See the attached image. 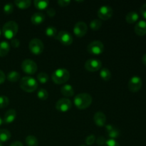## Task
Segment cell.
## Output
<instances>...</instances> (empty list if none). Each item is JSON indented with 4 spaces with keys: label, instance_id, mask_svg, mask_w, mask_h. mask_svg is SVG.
Listing matches in <instances>:
<instances>
[{
    "label": "cell",
    "instance_id": "cell-1",
    "mask_svg": "<svg viewBox=\"0 0 146 146\" xmlns=\"http://www.w3.org/2000/svg\"><path fill=\"white\" fill-rule=\"evenodd\" d=\"M74 102L76 107L78 109H86L87 108H88L91 105L92 97L89 94L83 93V94H80L76 96V97L74 98Z\"/></svg>",
    "mask_w": 146,
    "mask_h": 146
},
{
    "label": "cell",
    "instance_id": "cell-2",
    "mask_svg": "<svg viewBox=\"0 0 146 146\" xmlns=\"http://www.w3.org/2000/svg\"><path fill=\"white\" fill-rule=\"evenodd\" d=\"M20 87L25 92L31 93L37 89L38 83L36 80L32 77L25 76L20 80Z\"/></svg>",
    "mask_w": 146,
    "mask_h": 146
},
{
    "label": "cell",
    "instance_id": "cell-3",
    "mask_svg": "<svg viewBox=\"0 0 146 146\" xmlns=\"http://www.w3.org/2000/svg\"><path fill=\"white\" fill-rule=\"evenodd\" d=\"M70 78V73L64 68L56 70L51 75L52 81L56 84H63L68 81Z\"/></svg>",
    "mask_w": 146,
    "mask_h": 146
},
{
    "label": "cell",
    "instance_id": "cell-4",
    "mask_svg": "<svg viewBox=\"0 0 146 146\" xmlns=\"http://www.w3.org/2000/svg\"><path fill=\"white\" fill-rule=\"evenodd\" d=\"M19 30V26L17 22L14 21H7L2 28V33L6 38L12 39L17 34Z\"/></svg>",
    "mask_w": 146,
    "mask_h": 146
},
{
    "label": "cell",
    "instance_id": "cell-5",
    "mask_svg": "<svg viewBox=\"0 0 146 146\" xmlns=\"http://www.w3.org/2000/svg\"><path fill=\"white\" fill-rule=\"evenodd\" d=\"M29 47L32 54L39 55L44 51V46L41 40L39 38H33L29 44Z\"/></svg>",
    "mask_w": 146,
    "mask_h": 146
},
{
    "label": "cell",
    "instance_id": "cell-6",
    "mask_svg": "<svg viewBox=\"0 0 146 146\" xmlns=\"http://www.w3.org/2000/svg\"><path fill=\"white\" fill-rule=\"evenodd\" d=\"M87 51L92 55H100L104 52V45L101 41H94L88 45Z\"/></svg>",
    "mask_w": 146,
    "mask_h": 146
},
{
    "label": "cell",
    "instance_id": "cell-7",
    "mask_svg": "<svg viewBox=\"0 0 146 146\" xmlns=\"http://www.w3.org/2000/svg\"><path fill=\"white\" fill-rule=\"evenodd\" d=\"M21 68L24 73L31 75L36 72L38 67L35 61L33 60L25 59L21 64Z\"/></svg>",
    "mask_w": 146,
    "mask_h": 146
},
{
    "label": "cell",
    "instance_id": "cell-8",
    "mask_svg": "<svg viewBox=\"0 0 146 146\" xmlns=\"http://www.w3.org/2000/svg\"><path fill=\"white\" fill-rule=\"evenodd\" d=\"M55 38L64 46H70L73 43L72 36L69 32L66 31H59Z\"/></svg>",
    "mask_w": 146,
    "mask_h": 146
},
{
    "label": "cell",
    "instance_id": "cell-9",
    "mask_svg": "<svg viewBox=\"0 0 146 146\" xmlns=\"http://www.w3.org/2000/svg\"><path fill=\"white\" fill-rule=\"evenodd\" d=\"M72 103L71 100L67 98H62L58 100L56 104V108L60 112H66L71 108Z\"/></svg>",
    "mask_w": 146,
    "mask_h": 146
},
{
    "label": "cell",
    "instance_id": "cell-10",
    "mask_svg": "<svg viewBox=\"0 0 146 146\" xmlns=\"http://www.w3.org/2000/svg\"><path fill=\"white\" fill-rule=\"evenodd\" d=\"M85 68L90 72H95L99 71L102 66V62L100 60L96 58H91L85 63Z\"/></svg>",
    "mask_w": 146,
    "mask_h": 146
},
{
    "label": "cell",
    "instance_id": "cell-11",
    "mask_svg": "<svg viewBox=\"0 0 146 146\" xmlns=\"http://www.w3.org/2000/svg\"><path fill=\"white\" fill-rule=\"evenodd\" d=\"M142 85V79L139 76H133L128 81V88L133 93L138 92L141 90Z\"/></svg>",
    "mask_w": 146,
    "mask_h": 146
},
{
    "label": "cell",
    "instance_id": "cell-12",
    "mask_svg": "<svg viewBox=\"0 0 146 146\" xmlns=\"http://www.w3.org/2000/svg\"><path fill=\"white\" fill-rule=\"evenodd\" d=\"M98 17L102 20H108L111 18L113 14V10L110 6L104 5L100 7L98 9Z\"/></svg>",
    "mask_w": 146,
    "mask_h": 146
},
{
    "label": "cell",
    "instance_id": "cell-13",
    "mask_svg": "<svg viewBox=\"0 0 146 146\" xmlns=\"http://www.w3.org/2000/svg\"><path fill=\"white\" fill-rule=\"evenodd\" d=\"M87 31H88V27L84 21H78L74 27V34L79 38L84 36L86 34Z\"/></svg>",
    "mask_w": 146,
    "mask_h": 146
},
{
    "label": "cell",
    "instance_id": "cell-14",
    "mask_svg": "<svg viewBox=\"0 0 146 146\" xmlns=\"http://www.w3.org/2000/svg\"><path fill=\"white\" fill-rule=\"evenodd\" d=\"M105 129L106 131V134L110 139H116L120 136V131L114 125L108 124L105 125Z\"/></svg>",
    "mask_w": 146,
    "mask_h": 146
},
{
    "label": "cell",
    "instance_id": "cell-15",
    "mask_svg": "<svg viewBox=\"0 0 146 146\" xmlns=\"http://www.w3.org/2000/svg\"><path fill=\"white\" fill-rule=\"evenodd\" d=\"M94 121L96 125L98 127H103L105 125L106 122V117L105 114L101 111H98L95 113L94 116Z\"/></svg>",
    "mask_w": 146,
    "mask_h": 146
},
{
    "label": "cell",
    "instance_id": "cell-16",
    "mask_svg": "<svg viewBox=\"0 0 146 146\" xmlns=\"http://www.w3.org/2000/svg\"><path fill=\"white\" fill-rule=\"evenodd\" d=\"M135 34L140 36H143L146 34V21L141 20L135 26Z\"/></svg>",
    "mask_w": 146,
    "mask_h": 146
},
{
    "label": "cell",
    "instance_id": "cell-17",
    "mask_svg": "<svg viewBox=\"0 0 146 146\" xmlns=\"http://www.w3.org/2000/svg\"><path fill=\"white\" fill-rule=\"evenodd\" d=\"M45 20V15L44 13L41 12V11H38L36 12L31 16V21L33 24L35 25H38V24H42Z\"/></svg>",
    "mask_w": 146,
    "mask_h": 146
},
{
    "label": "cell",
    "instance_id": "cell-18",
    "mask_svg": "<svg viewBox=\"0 0 146 146\" xmlns=\"http://www.w3.org/2000/svg\"><path fill=\"white\" fill-rule=\"evenodd\" d=\"M16 117H17V112L15 110L9 109L4 114L3 122H4L5 123H11L14 121Z\"/></svg>",
    "mask_w": 146,
    "mask_h": 146
},
{
    "label": "cell",
    "instance_id": "cell-19",
    "mask_svg": "<svg viewBox=\"0 0 146 146\" xmlns=\"http://www.w3.org/2000/svg\"><path fill=\"white\" fill-rule=\"evenodd\" d=\"M61 93L64 96L71 97L74 95V90L70 84H65L61 86Z\"/></svg>",
    "mask_w": 146,
    "mask_h": 146
},
{
    "label": "cell",
    "instance_id": "cell-20",
    "mask_svg": "<svg viewBox=\"0 0 146 146\" xmlns=\"http://www.w3.org/2000/svg\"><path fill=\"white\" fill-rule=\"evenodd\" d=\"M10 51V45L7 41L0 43V57H4L8 54Z\"/></svg>",
    "mask_w": 146,
    "mask_h": 146
},
{
    "label": "cell",
    "instance_id": "cell-21",
    "mask_svg": "<svg viewBox=\"0 0 146 146\" xmlns=\"http://www.w3.org/2000/svg\"><path fill=\"white\" fill-rule=\"evenodd\" d=\"M138 19H139V15L135 11H130L125 17V20H126L127 23L131 24L137 22Z\"/></svg>",
    "mask_w": 146,
    "mask_h": 146
},
{
    "label": "cell",
    "instance_id": "cell-22",
    "mask_svg": "<svg viewBox=\"0 0 146 146\" xmlns=\"http://www.w3.org/2000/svg\"><path fill=\"white\" fill-rule=\"evenodd\" d=\"M11 133L7 129H1L0 130V143H3L11 138Z\"/></svg>",
    "mask_w": 146,
    "mask_h": 146
},
{
    "label": "cell",
    "instance_id": "cell-23",
    "mask_svg": "<svg viewBox=\"0 0 146 146\" xmlns=\"http://www.w3.org/2000/svg\"><path fill=\"white\" fill-rule=\"evenodd\" d=\"M34 6L37 9L44 10L48 7L49 1L47 0H35L34 1Z\"/></svg>",
    "mask_w": 146,
    "mask_h": 146
},
{
    "label": "cell",
    "instance_id": "cell-24",
    "mask_svg": "<svg viewBox=\"0 0 146 146\" xmlns=\"http://www.w3.org/2000/svg\"><path fill=\"white\" fill-rule=\"evenodd\" d=\"M14 4L18 8L25 9L31 6V1L30 0H17L14 1Z\"/></svg>",
    "mask_w": 146,
    "mask_h": 146
},
{
    "label": "cell",
    "instance_id": "cell-25",
    "mask_svg": "<svg viewBox=\"0 0 146 146\" xmlns=\"http://www.w3.org/2000/svg\"><path fill=\"white\" fill-rule=\"evenodd\" d=\"M100 77L104 81H108L111 78V73L107 68H104L100 71Z\"/></svg>",
    "mask_w": 146,
    "mask_h": 146
},
{
    "label": "cell",
    "instance_id": "cell-26",
    "mask_svg": "<svg viewBox=\"0 0 146 146\" xmlns=\"http://www.w3.org/2000/svg\"><path fill=\"white\" fill-rule=\"evenodd\" d=\"M20 78L19 73L17 71H11L7 74V80L10 82H17Z\"/></svg>",
    "mask_w": 146,
    "mask_h": 146
},
{
    "label": "cell",
    "instance_id": "cell-27",
    "mask_svg": "<svg viewBox=\"0 0 146 146\" xmlns=\"http://www.w3.org/2000/svg\"><path fill=\"white\" fill-rule=\"evenodd\" d=\"M26 144L28 146H38V141L34 135H28L25 139Z\"/></svg>",
    "mask_w": 146,
    "mask_h": 146
},
{
    "label": "cell",
    "instance_id": "cell-28",
    "mask_svg": "<svg viewBox=\"0 0 146 146\" xmlns=\"http://www.w3.org/2000/svg\"><path fill=\"white\" fill-rule=\"evenodd\" d=\"M102 27V21L99 19H94L90 23V27L94 31H98Z\"/></svg>",
    "mask_w": 146,
    "mask_h": 146
},
{
    "label": "cell",
    "instance_id": "cell-29",
    "mask_svg": "<svg viewBox=\"0 0 146 146\" xmlns=\"http://www.w3.org/2000/svg\"><path fill=\"white\" fill-rule=\"evenodd\" d=\"M37 96L39 99L42 100V101H46L48 97V93L44 88H41L37 92Z\"/></svg>",
    "mask_w": 146,
    "mask_h": 146
},
{
    "label": "cell",
    "instance_id": "cell-30",
    "mask_svg": "<svg viewBox=\"0 0 146 146\" xmlns=\"http://www.w3.org/2000/svg\"><path fill=\"white\" fill-rule=\"evenodd\" d=\"M48 75L46 73L44 72H41L37 75V79L39 81L41 84H46L48 81Z\"/></svg>",
    "mask_w": 146,
    "mask_h": 146
},
{
    "label": "cell",
    "instance_id": "cell-31",
    "mask_svg": "<svg viewBox=\"0 0 146 146\" xmlns=\"http://www.w3.org/2000/svg\"><path fill=\"white\" fill-rule=\"evenodd\" d=\"M46 34L48 37H56L57 35V30L54 27H47L45 31Z\"/></svg>",
    "mask_w": 146,
    "mask_h": 146
},
{
    "label": "cell",
    "instance_id": "cell-32",
    "mask_svg": "<svg viewBox=\"0 0 146 146\" xmlns=\"http://www.w3.org/2000/svg\"><path fill=\"white\" fill-rule=\"evenodd\" d=\"M9 104V100L6 96H0V108H6Z\"/></svg>",
    "mask_w": 146,
    "mask_h": 146
},
{
    "label": "cell",
    "instance_id": "cell-33",
    "mask_svg": "<svg viewBox=\"0 0 146 146\" xmlns=\"http://www.w3.org/2000/svg\"><path fill=\"white\" fill-rule=\"evenodd\" d=\"M14 9V4H11V3H8V4H6L4 6L3 10H4V12L5 13V14H10L13 12Z\"/></svg>",
    "mask_w": 146,
    "mask_h": 146
},
{
    "label": "cell",
    "instance_id": "cell-34",
    "mask_svg": "<svg viewBox=\"0 0 146 146\" xmlns=\"http://www.w3.org/2000/svg\"><path fill=\"white\" fill-rule=\"evenodd\" d=\"M96 136L94 135H89L86 138L85 143L87 145H92L96 142Z\"/></svg>",
    "mask_w": 146,
    "mask_h": 146
},
{
    "label": "cell",
    "instance_id": "cell-35",
    "mask_svg": "<svg viewBox=\"0 0 146 146\" xmlns=\"http://www.w3.org/2000/svg\"><path fill=\"white\" fill-rule=\"evenodd\" d=\"M105 146H121L120 144L115 140L108 139L105 143Z\"/></svg>",
    "mask_w": 146,
    "mask_h": 146
},
{
    "label": "cell",
    "instance_id": "cell-36",
    "mask_svg": "<svg viewBox=\"0 0 146 146\" xmlns=\"http://www.w3.org/2000/svg\"><path fill=\"white\" fill-rule=\"evenodd\" d=\"M96 141V143L98 145H105L106 142V139L104 136L98 137Z\"/></svg>",
    "mask_w": 146,
    "mask_h": 146
},
{
    "label": "cell",
    "instance_id": "cell-37",
    "mask_svg": "<svg viewBox=\"0 0 146 146\" xmlns=\"http://www.w3.org/2000/svg\"><path fill=\"white\" fill-rule=\"evenodd\" d=\"M71 3V1L69 0H59L58 1V4L60 7H65L68 6Z\"/></svg>",
    "mask_w": 146,
    "mask_h": 146
},
{
    "label": "cell",
    "instance_id": "cell-38",
    "mask_svg": "<svg viewBox=\"0 0 146 146\" xmlns=\"http://www.w3.org/2000/svg\"><path fill=\"white\" fill-rule=\"evenodd\" d=\"M11 45L14 48H18L20 45L19 40L17 39V38H12L11 41Z\"/></svg>",
    "mask_w": 146,
    "mask_h": 146
},
{
    "label": "cell",
    "instance_id": "cell-39",
    "mask_svg": "<svg viewBox=\"0 0 146 146\" xmlns=\"http://www.w3.org/2000/svg\"><path fill=\"white\" fill-rule=\"evenodd\" d=\"M140 11H141V15L143 16V17H144V18L146 19V3L145 4H144L141 7V9H140Z\"/></svg>",
    "mask_w": 146,
    "mask_h": 146
},
{
    "label": "cell",
    "instance_id": "cell-40",
    "mask_svg": "<svg viewBox=\"0 0 146 146\" xmlns=\"http://www.w3.org/2000/svg\"><path fill=\"white\" fill-rule=\"evenodd\" d=\"M47 14L48 17H54L56 15V10L54 8H50L47 10Z\"/></svg>",
    "mask_w": 146,
    "mask_h": 146
},
{
    "label": "cell",
    "instance_id": "cell-41",
    "mask_svg": "<svg viewBox=\"0 0 146 146\" xmlns=\"http://www.w3.org/2000/svg\"><path fill=\"white\" fill-rule=\"evenodd\" d=\"M5 79H6L5 74H4V73L2 71L0 70V84H3V83L5 81Z\"/></svg>",
    "mask_w": 146,
    "mask_h": 146
},
{
    "label": "cell",
    "instance_id": "cell-42",
    "mask_svg": "<svg viewBox=\"0 0 146 146\" xmlns=\"http://www.w3.org/2000/svg\"><path fill=\"white\" fill-rule=\"evenodd\" d=\"M9 146H24L20 141H14Z\"/></svg>",
    "mask_w": 146,
    "mask_h": 146
},
{
    "label": "cell",
    "instance_id": "cell-43",
    "mask_svg": "<svg viewBox=\"0 0 146 146\" xmlns=\"http://www.w3.org/2000/svg\"><path fill=\"white\" fill-rule=\"evenodd\" d=\"M142 61H143V63L144 65L146 66V54H145L143 56Z\"/></svg>",
    "mask_w": 146,
    "mask_h": 146
},
{
    "label": "cell",
    "instance_id": "cell-44",
    "mask_svg": "<svg viewBox=\"0 0 146 146\" xmlns=\"http://www.w3.org/2000/svg\"><path fill=\"white\" fill-rule=\"evenodd\" d=\"M2 123H3V120L1 119V117H0V126H1V124H2Z\"/></svg>",
    "mask_w": 146,
    "mask_h": 146
},
{
    "label": "cell",
    "instance_id": "cell-45",
    "mask_svg": "<svg viewBox=\"0 0 146 146\" xmlns=\"http://www.w3.org/2000/svg\"><path fill=\"white\" fill-rule=\"evenodd\" d=\"M0 146H3V145H2V143H0Z\"/></svg>",
    "mask_w": 146,
    "mask_h": 146
},
{
    "label": "cell",
    "instance_id": "cell-46",
    "mask_svg": "<svg viewBox=\"0 0 146 146\" xmlns=\"http://www.w3.org/2000/svg\"><path fill=\"white\" fill-rule=\"evenodd\" d=\"M80 146H86V145H80Z\"/></svg>",
    "mask_w": 146,
    "mask_h": 146
},
{
    "label": "cell",
    "instance_id": "cell-47",
    "mask_svg": "<svg viewBox=\"0 0 146 146\" xmlns=\"http://www.w3.org/2000/svg\"><path fill=\"white\" fill-rule=\"evenodd\" d=\"M0 35H1V30H0Z\"/></svg>",
    "mask_w": 146,
    "mask_h": 146
}]
</instances>
